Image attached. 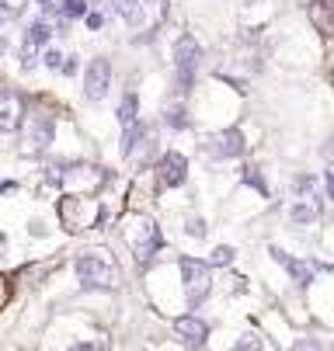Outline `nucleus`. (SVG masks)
<instances>
[{"instance_id": "2", "label": "nucleus", "mask_w": 334, "mask_h": 351, "mask_svg": "<svg viewBox=\"0 0 334 351\" xmlns=\"http://www.w3.org/2000/svg\"><path fill=\"white\" fill-rule=\"evenodd\" d=\"M56 213H60V223L70 233H80V230L98 226L102 202H98V198H84V195H63L60 202H56Z\"/></svg>"}, {"instance_id": "8", "label": "nucleus", "mask_w": 334, "mask_h": 351, "mask_svg": "<svg viewBox=\"0 0 334 351\" xmlns=\"http://www.w3.org/2000/svg\"><path fill=\"white\" fill-rule=\"evenodd\" d=\"M56 181H63L67 188H84V191L91 195L94 188H98V184L105 181V174H102L98 167H87V164H73V167H60Z\"/></svg>"}, {"instance_id": "4", "label": "nucleus", "mask_w": 334, "mask_h": 351, "mask_svg": "<svg viewBox=\"0 0 334 351\" xmlns=\"http://www.w3.org/2000/svg\"><path fill=\"white\" fill-rule=\"evenodd\" d=\"M21 122H25V132H21V154L38 157L42 149H49V143H53V136H56V122H53V115H45V112H25Z\"/></svg>"}, {"instance_id": "12", "label": "nucleus", "mask_w": 334, "mask_h": 351, "mask_svg": "<svg viewBox=\"0 0 334 351\" xmlns=\"http://www.w3.org/2000/svg\"><path fill=\"white\" fill-rule=\"evenodd\" d=\"M174 334H178L181 341H188V344H206L209 327H206V320H199V317H178V320H174Z\"/></svg>"}, {"instance_id": "18", "label": "nucleus", "mask_w": 334, "mask_h": 351, "mask_svg": "<svg viewBox=\"0 0 334 351\" xmlns=\"http://www.w3.org/2000/svg\"><path fill=\"white\" fill-rule=\"evenodd\" d=\"M244 181H248L258 195H268V184H265V178H261V171H258V167H244Z\"/></svg>"}, {"instance_id": "23", "label": "nucleus", "mask_w": 334, "mask_h": 351, "mask_svg": "<svg viewBox=\"0 0 334 351\" xmlns=\"http://www.w3.org/2000/svg\"><path fill=\"white\" fill-rule=\"evenodd\" d=\"M42 63L49 66V70H60V66H63V56L56 53V49H45V56H42Z\"/></svg>"}, {"instance_id": "15", "label": "nucleus", "mask_w": 334, "mask_h": 351, "mask_svg": "<svg viewBox=\"0 0 334 351\" xmlns=\"http://www.w3.org/2000/svg\"><path fill=\"white\" fill-rule=\"evenodd\" d=\"M49 35H53L49 25H45V21H35V25L28 28V35H25V45H28V49H38V45L49 42Z\"/></svg>"}, {"instance_id": "10", "label": "nucleus", "mask_w": 334, "mask_h": 351, "mask_svg": "<svg viewBox=\"0 0 334 351\" xmlns=\"http://www.w3.org/2000/svg\"><path fill=\"white\" fill-rule=\"evenodd\" d=\"M157 178H160L164 188H178V184H184V178H188V160L171 149V154H164V157L157 160Z\"/></svg>"}, {"instance_id": "6", "label": "nucleus", "mask_w": 334, "mask_h": 351, "mask_svg": "<svg viewBox=\"0 0 334 351\" xmlns=\"http://www.w3.org/2000/svg\"><path fill=\"white\" fill-rule=\"evenodd\" d=\"M181 278H184L188 303H202V299L209 295V265L206 261L181 258Z\"/></svg>"}, {"instance_id": "29", "label": "nucleus", "mask_w": 334, "mask_h": 351, "mask_svg": "<svg viewBox=\"0 0 334 351\" xmlns=\"http://www.w3.org/2000/svg\"><path fill=\"white\" fill-rule=\"evenodd\" d=\"M38 4H45V8H49V0H38Z\"/></svg>"}, {"instance_id": "1", "label": "nucleus", "mask_w": 334, "mask_h": 351, "mask_svg": "<svg viewBox=\"0 0 334 351\" xmlns=\"http://www.w3.org/2000/svg\"><path fill=\"white\" fill-rule=\"evenodd\" d=\"M73 268H77V278L84 289H115L119 285V268L102 250H84Z\"/></svg>"}, {"instance_id": "21", "label": "nucleus", "mask_w": 334, "mask_h": 351, "mask_svg": "<svg viewBox=\"0 0 334 351\" xmlns=\"http://www.w3.org/2000/svg\"><path fill=\"white\" fill-rule=\"evenodd\" d=\"M209 261H213L216 268H226V265L233 261V247H216V250H213V258H209Z\"/></svg>"}, {"instance_id": "11", "label": "nucleus", "mask_w": 334, "mask_h": 351, "mask_svg": "<svg viewBox=\"0 0 334 351\" xmlns=\"http://www.w3.org/2000/svg\"><path fill=\"white\" fill-rule=\"evenodd\" d=\"M209 154H213V157H223V160H230V157H241V154H244V136L237 132V129H226V132L213 136V143H209Z\"/></svg>"}, {"instance_id": "17", "label": "nucleus", "mask_w": 334, "mask_h": 351, "mask_svg": "<svg viewBox=\"0 0 334 351\" xmlns=\"http://www.w3.org/2000/svg\"><path fill=\"white\" fill-rule=\"evenodd\" d=\"M293 223H296V226H310V223H317V209L307 206V202H300V206L293 209Z\"/></svg>"}, {"instance_id": "22", "label": "nucleus", "mask_w": 334, "mask_h": 351, "mask_svg": "<svg viewBox=\"0 0 334 351\" xmlns=\"http://www.w3.org/2000/svg\"><path fill=\"white\" fill-rule=\"evenodd\" d=\"M184 233L195 237V240H202V237H206V223H202L199 216H192V219H188V226H184Z\"/></svg>"}, {"instance_id": "7", "label": "nucleus", "mask_w": 334, "mask_h": 351, "mask_svg": "<svg viewBox=\"0 0 334 351\" xmlns=\"http://www.w3.org/2000/svg\"><path fill=\"white\" fill-rule=\"evenodd\" d=\"M112 87V66L105 60H91L87 70H84V94L87 101H102Z\"/></svg>"}, {"instance_id": "16", "label": "nucleus", "mask_w": 334, "mask_h": 351, "mask_svg": "<svg viewBox=\"0 0 334 351\" xmlns=\"http://www.w3.org/2000/svg\"><path fill=\"white\" fill-rule=\"evenodd\" d=\"M136 108H139L136 94H126V97H122V105H119V122H122V125L136 122Z\"/></svg>"}, {"instance_id": "28", "label": "nucleus", "mask_w": 334, "mask_h": 351, "mask_svg": "<svg viewBox=\"0 0 334 351\" xmlns=\"http://www.w3.org/2000/svg\"><path fill=\"white\" fill-rule=\"evenodd\" d=\"M4 49H8V42H4V35H0V53H4Z\"/></svg>"}, {"instance_id": "3", "label": "nucleus", "mask_w": 334, "mask_h": 351, "mask_svg": "<svg viewBox=\"0 0 334 351\" xmlns=\"http://www.w3.org/2000/svg\"><path fill=\"white\" fill-rule=\"evenodd\" d=\"M126 240L132 247V258L139 265H147L157 250L164 247V237H160V226L150 219V216H136L129 226H126Z\"/></svg>"}, {"instance_id": "20", "label": "nucleus", "mask_w": 334, "mask_h": 351, "mask_svg": "<svg viewBox=\"0 0 334 351\" xmlns=\"http://www.w3.org/2000/svg\"><path fill=\"white\" fill-rule=\"evenodd\" d=\"M84 14H87L84 0H63V18H84Z\"/></svg>"}, {"instance_id": "9", "label": "nucleus", "mask_w": 334, "mask_h": 351, "mask_svg": "<svg viewBox=\"0 0 334 351\" xmlns=\"http://www.w3.org/2000/svg\"><path fill=\"white\" fill-rule=\"evenodd\" d=\"M21 115H25L21 94H14L11 87H0V132H14L21 125Z\"/></svg>"}, {"instance_id": "13", "label": "nucleus", "mask_w": 334, "mask_h": 351, "mask_svg": "<svg viewBox=\"0 0 334 351\" xmlns=\"http://www.w3.org/2000/svg\"><path fill=\"white\" fill-rule=\"evenodd\" d=\"M272 258L285 268V271H289L293 275V282L296 285H310L313 282V268L307 265V261H296V258H289V254H285V250H278V247H272Z\"/></svg>"}, {"instance_id": "25", "label": "nucleus", "mask_w": 334, "mask_h": 351, "mask_svg": "<svg viewBox=\"0 0 334 351\" xmlns=\"http://www.w3.org/2000/svg\"><path fill=\"white\" fill-rule=\"evenodd\" d=\"M102 25H105V18H102V14H87V28H91V32H98Z\"/></svg>"}, {"instance_id": "27", "label": "nucleus", "mask_w": 334, "mask_h": 351, "mask_svg": "<svg viewBox=\"0 0 334 351\" xmlns=\"http://www.w3.org/2000/svg\"><path fill=\"white\" fill-rule=\"evenodd\" d=\"M4 299H8V278L0 275V306H4Z\"/></svg>"}, {"instance_id": "14", "label": "nucleus", "mask_w": 334, "mask_h": 351, "mask_svg": "<svg viewBox=\"0 0 334 351\" xmlns=\"http://www.w3.org/2000/svg\"><path fill=\"white\" fill-rule=\"evenodd\" d=\"M108 4H112V8H115L132 28H139L143 21H147V8H143L139 0H108Z\"/></svg>"}, {"instance_id": "5", "label": "nucleus", "mask_w": 334, "mask_h": 351, "mask_svg": "<svg viewBox=\"0 0 334 351\" xmlns=\"http://www.w3.org/2000/svg\"><path fill=\"white\" fill-rule=\"evenodd\" d=\"M202 63V45L192 35H181L174 45V70H178V94H188L195 84V70Z\"/></svg>"}, {"instance_id": "24", "label": "nucleus", "mask_w": 334, "mask_h": 351, "mask_svg": "<svg viewBox=\"0 0 334 351\" xmlns=\"http://www.w3.org/2000/svg\"><path fill=\"white\" fill-rule=\"evenodd\" d=\"M35 63H38V60H35V49H28V45H25V49H21V66H25V70H32Z\"/></svg>"}, {"instance_id": "26", "label": "nucleus", "mask_w": 334, "mask_h": 351, "mask_svg": "<svg viewBox=\"0 0 334 351\" xmlns=\"http://www.w3.org/2000/svg\"><path fill=\"white\" fill-rule=\"evenodd\" d=\"M237 348H261L258 337H244V341H237Z\"/></svg>"}, {"instance_id": "19", "label": "nucleus", "mask_w": 334, "mask_h": 351, "mask_svg": "<svg viewBox=\"0 0 334 351\" xmlns=\"http://www.w3.org/2000/svg\"><path fill=\"white\" fill-rule=\"evenodd\" d=\"M164 122L171 129H188V119H184V108H167L164 112Z\"/></svg>"}]
</instances>
